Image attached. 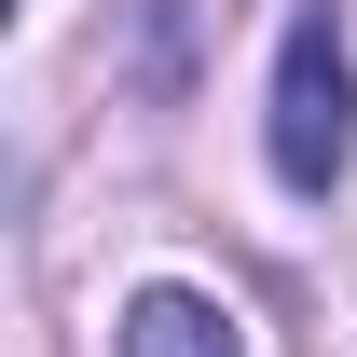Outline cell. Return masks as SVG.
I'll list each match as a JSON object with an SVG mask.
<instances>
[{
	"instance_id": "6da1fadb",
	"label": "cell",
	"mask_w": 357,
	"mask_h": 357,
	"mask_svg": "<svg viewBox=\"0 0 357 357\" xmlns=\"http://www.w3.org/2000/svg\"><path fill=\"white\" fill-rule=\"evenodd\" d=\"M344 151H357L344 28H330V14H289V42H275V178H289V192H330Z\"/></svg>"
},
{
	"instance_id": "7a4b0ae2",
	"label": "cell",
	"mask_w": 357,
	"mask_h": 357,
	"mask_svg": "<svg viewBox=\"0 0 357 357\" xmlns=\"http://www.w3.org/2000/svg\"><path fill=\"white\" fill-rule=\"evenodd\" d=\"M124 357H248V330H234V303H206V289H137L124 303Z\"/></svg>"
}]
</instances>
